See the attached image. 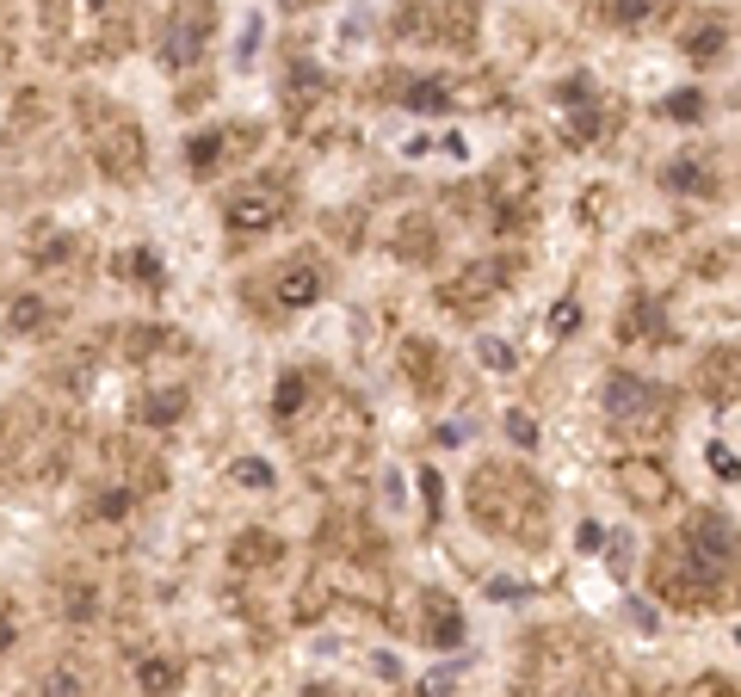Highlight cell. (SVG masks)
I'll return each mask as SVG.
<instances>
[{
    "instance_id": "cell-1",
    "label": "cell",
    "mask_w": 741,
    "mask_h": 697,
    "mask_svg": "<svg viewBox=\"0 0 741 697\" xmlns=\"http://www.w3.org/2000/svg\"><path fill=\"white\" fill-rule=\"evenodd\" d=\"M686 562L698 568V574H729L735 568V531H729V519H717V512H698L692 519V537H686Z\"/></svg>"
},
{
    "instance_id": "cell-2",
    "label": "cell",
    "mask_w": 741,
    "mask_h": 697,
    "mask_svg": "<svg viewBox=\"0 0 741 697\" xmlns=\"http://www.w3.org/2000/svg\"><path fill=\"white\" fill-rule=\"evenodd\" d=\"M272 303H278V309H309V303H322V272H315L309 260L285 266V272H278V284H272Z\"/></svg>"
},
{
    "instance_id": "cell-3",
    "label": "cell",
    "mask_w": 741,
    "mask_h": 697,
    "mask_svg": "<svg viewBox=\"0 0 741 697\" xmlns=\"http://www.w3.org/2000/svg\"><path fill=\"white\" fill-rule=\"evenodd\" d=\"M649 401H661V395H655V383H643V377H612V383H606V414H612V420H643Z\"/></svg>"
},
{
    "instance_id": "cell-4",
    "label": "cell",
    "mask_w": 741,
    "mask_h": 697,
    "mask_svg": "<svg viewBox=\"0 0 741 697\" xmlns=\"http://www.w3.org/2000/svg\"><path fill=\"white\" fill-rule=\"evenodd\" d=\"M223 216H229V229L254 235V229H272V223H278V198H272V192H241Z\"/></svg>"
},
{
    "instance_id": "cell-5",
    "label": "cell",
    "mask_w": 741,
    "mask_h": 697,
    "mask_svg": "<svg viewBox=\"0 0 741 697\" xmlns=\"http://www.w3.org/2000/svg\"><path fill=\"white\" fill-rule=\"evenodd\" d=\"M173 685H180V660L155 654V660H143V667H136V691H143V697H167Z\"/></svg>"
},
{
    "instance_id": "cell-6",
    "label": "cell",
    "mask_w": 741,
    "mask_h": 697,
    "mask_svg": "<svg viewBox=\"0 0 741 697\" xmlns=\"http://www.w3.org/2000/svg\"><path fill=\"white\" fill-rule=\"evenodd\" d=\"M569 99H575V105H569V130H575V142H593V136H599V105L587 99V81H581V75L569 81Z\"/></svg>"
},
{
    "instance_id": "cell-7",
    "label": "cell",
    "mask_w": 741,
    "mask_h": 697,
    "mask_svg": "<svg viewBox=\"0 0 741 697\" xmlns=\"http://www.w3.org/2000/svg\"><path fill=\"white\" fill-rule=\"evenodd\" d=\"M198 50H204V19H186L180 31H167V62H173V68L198 62Z\"/></svg>"
},
{
    "instance_id": "cell-8",
    "label": "cell",
    "mask_w": 741,
    "mask_h": 697,
    "mask_svg": "<svg viewBox=\"0 0 741 697\" xmlns=\"http://www.w3.org/2000/svg\"><path fill=\"white\" fill-rule=\"evenodd\" d=\"M476 358H482V371H494V377H507L513 364H519V352L501 340V334H488V340H476Z\"/></svg>"
},
{
    "instance_id": "cell-9",
    "label": "cell",
    "mask_w": 741,
    "mask_h": 697,
    "mask_svg": "<svg viewBox=\"0 0 741 697\" xmlns=\"http://www.w3.org/2000/svg\"><path fill=\"white\" fill-rule=\"evenodd\" d=\"M667 118H674V124H698V118H704V93H698V87L667 93Z\"/></svg>"
},
{
    "instance_id": "cell-10",
    "label": "cell",
    "mask_w": 741,
    "mask_h": 697,
    "mask_svg": "<svg viewBox=\"0 0 741 697\" xmlns=\"http://www.w3.org/2000/svg\"><path fill=\"white\" fill-rule=\"evenodd\" d=\"M229 475H235L241 488H272V463H260V457H235Z\"/></svg>"
},
{
    "instance_id": "cell-11",
    "label": "cell",
    "mask_w": 741,
    "mask_h": 697,
    "mask_svg": "<svg viewBox=\"0 0 741 697\" xmlns=\"http://www.w3.org/2000/svg\"><path fill=\"white\" fill-rule=\"evenodd\" d=\"M433 642H439V648H457V611H451V599H439V593H433Z\"/></svg>"
},
{
    "instance_id": "cell-12",
    "label": "cell",
    "mask_w": 741,
    "mask_h": 697,
    "mask_svg": "<svg viewBox=\"0 0 741 697\" xmlns=\"http://www.w3.org/2000/svg\"><path fill=\"white\" fill-rule=\"evenodd\" d=\"M408 105H414V112H451V93H445L439 81H420V87L408 93Z\"/></svg>"
},
{
    "instance_id": "cell-13",
    "label": "cell",
    "mask_w": 741,
    "mask_h": 697,
    "mask_svg": "<svg viewBox=\"0 0 741 697\" xmlns=\"http://www.w3.org/2000/svg\"><path fill=\"white\" fill-rule=\"evenodd\" d=\"M575 327H581V303H575V297H562V303L550 309V340H569Z\"/></svg>"
},
{
    "instance_id": "cell-14",
    "label": "cell",
    "mask_w": 741,
    "mask_h": 697,
    "mask_svg": "<svg viewBox=\"0 0 741 697\" xmlns=\"http://www.w3.org/2000/svg\"><path fill=\"white\" fill-rule=\"evenodd\" d=\"M303 389H309V383H303L297 371H285V377H278V401H272V408H278V414H285V420H291V414L303 408Z\"/></svg>"
},
{
    "instance_id": "cell-15",
    "label": "cell",
    "mask_w": 741,
    "mask_h": 697,
    "mask_svg": "<svg viewBox=\"0 0 741 697\" xmlns=\"http://www.w3.org/2000/svg\"><path fill=\"white\" fill-rule=\"evenodd\" d=\"M507 438H513V445H519V451H538V420L513 408V414H507Z\"/></svg>"
},
{
    "instance_id": "cell-16",
    "label": "cell",
    "mask_w": 741,
    "mask_h": 697,
    "mask_svg": "<svg viewBox=\"0 0 741 697\" xmlns=\"http://www.w3.org/2000/svg\"><path fill=\"white\" fill-rule=\"evenodd\" d=\"M217 149H223V136H217V130L192 136V167H198V173H210V167H217Z\"/></svg>"
},
{
    "instance_id": "cell-17",
    "label": "cell",
    "mask_w": 741,
    "mask_h": 697,
    "mask_svg": "<svg viewBox=\"0 0 741 697\" xmlns=\"http://www.w3.org/2000/svg\"><path fill=\"white\" fill-rule=\"evenodd\" d=\"M704 457H711V475H717V482H741V457H735L729 445H711Z\"/></svg>"
},
{
    "instance_id": "cell-18",
    "label": "cell",
    "mask_w": 741,
    "mask_h": 697,
    "mask_svg": "<svg viewBox=\"0 0 741 697\" xmlns=\"http://www.w3.org/2000/svg\"><path fill=\"white\" fill-rule=\"evenodd\" d=\"M655 7H661V0H612V19H618V25H643Z\"/></svg>"
},
{
    "instance_id": "cell-19",
    "label": "cell",
    "mask_w": 741,
    "mask_h": 697,
    "mask_svg": "<svg viewBox=\"0 0 741 697\" xmlns=\"http://www.w3.org/2000/svg\"><path fill=\"white\" fill-rule=\"evenodd\" d=\"M13 327H19V334L44 327V303H38V297H19V303H13Z\"/></svg>"
},
{
    "instance_id": "cell-20",
    "label": "cell",
    "mask_w": 741,
    "mask_h": 697,
    "mask_svg": "<svg viewBox=\"0 0 741 697\" xmlns=\"http://www.w3.org/2000/svg\"><path fill=\"white\" fill-rule=\"evenodd\" d=\"M451 685H457V667H433L420 679V697H451Z\"/></svg>"
},
{
    "instance_id": "cell-21",
    "label": "cell",
    "mask_w": 741,
    "mask_h": 697,
    "mask_svg": "<svg viewBox=\"0 0 741 697\" xmlns=\"http://www.w3.org/2000/svg\"><path fill=\"white\" fill-rule=\"evenodd\" d=\"M606 562H612V574H618V580L630 574V562H637V556H630V531H618V537H612V549H606Z\"/></svg>"
},
{
    "instance_id": "cell-22",
    "label": "cell",
    "mask_w": 741,
    "mask_h": 697,
    "mask_svg": "<svg viewBox=\"0 0 741 697\" xmlns=\"http://www.w3.org/2000/svg\"><path fill=\"white\" fill-rule=\"evenodd\" d=\"M717 50H723V31H717V25L692 38V62H717Z\"/></svg>"
},
{
    "instance_id": "cell-23",
    "label": "cell",
    "mask_w": 741,
    "mask_h": 697,
    "mask_svg": "<svg viewBox=\"0 0 741 697\" xmlns=\"http://www.w3.org/2000/svg\"><path fill=\"white\" fill-rule=\"evenodd\" d=\"M130 272L155 284V278H161V260H155V247H136V253H130Z\"/></svg>"
},
{
    "instance_id": "cell-24",
    "label": "cell",
    "mask_w": 741,
    "mask_h": 697,
    "mask_svg": "<svg viewBox=\"0 0 741 697\" xmlns=\"http://www.w3.org/2000/svg\"><path fill=\"white\" fill-rule=\"evenodd\" d=\"M420 494H427V512H439V506H445V500H439V494H445L439 469H420Z\"/></svg>"
},
{
    "instance_id": "cell-25",
    "label": "cell",
    "mask_w": 741,
    "mask_h": 697,
    "mask_svg": "<svg viewBox=\"0 0 741 697\" xmlns=\"http://www.w3.org/2000/svg\"><path fill=\"white\" fill-rule=\"evenodd\" d=\"M99 512H105V519H118V512H130V494L124 488H105L99 494Z\"/></svg>"
},
{
    "instance_id": "cell-26",
    "label": "cell",
    "mask_w": 741,
    "mask_h": 697,
    "mask_svg": "<svg viewBox=\"0 0 741 697\" xmlns=\"http://www.w3.org/2000/svg\"><path fill=\"white\" fill-rule=\"evenodd\" d=\"M50 697H81V679L68 673V667H62V673H50Z\"/></svg>"
},
{
    "instance_id": "cell-27",
    "label": "cell",
    "mask_w": 741,
    "mask_h": 697,
    "mask_svg": "<svg viewBox=\"0 0 741 697\" xmlns=\"http://www.w3.org/2000/svg\"><path fill=\"white\" fill-rule=\"evenodd\" d=\"M667 186H680V192H692V186H704V179H698V167H667Z\"/></svg>"
},
{
    "instance_id": "cell-28",
    "label": "cell",
    "mask_w": 741,
    "mask_h": 697,
    "mask_svg": "<svg viewBox=\"0 0 741 697\" xmlns=\"http://www.w3.org/2000/svg\"><path fill=\"white\" fill-rule=\"evenodd\" d=\"M149 420H180V395H155V408H149Z\"/></svg>"
},
{
    "instance_id": "cell-29",
    "label": "cell",
    "mask_w": 741,
    "mask_h": 697,
    "mask_svg": "<svg viewBox=\"0 0 741 697\" xmlns=\"http://www.w3.org/2000/svg\"><path fill=\"white\" fill-rule=\"evenodd\" d=\"M254 50H260V19H247V25H241V62L254 56Z\"/></svg>"
},
{
    "instance_id": "cell-30",
    "label": "cell",
    "mask_w": 741,
    "mask_h": 697,
    "mask_svg": "<svg viewBox=\"0 0 741 697\" xmlns=\"http://www.w3.org/2000/svg\"><path fill=\"white\" fill-rule=\"evenodd\" d=\"M13 636H19V623H13V611H7V605H0V654L13 648Z\"/></svg>"
},
{
    "instance_id": "cell-31",
    "label": "cell",
    "mask_w": 741,
    "mask_h": 697,
    "mask_svg": "<svg viewBox=\"0 0 741 697\" xmlns=\"http://www.w3.org/2000/svg\"><path fill=\"white\" fill-rule=\"evenodd\" d=\"M402 155H408V161H420V155H433V136H408V142H402Z\"/></svg>"
},
{
    "instance_id": "cell-32",
    "label": "cell",
    "mask_w": 741,
    "mask_h": 697,
    "mask_svg": "<svg viewBox=\"0 0 741 697\" xmlns=\"http://www.w3.org/2000/svg\"><path fill=\"white\" fill-rule=\"evenodd\" d=\"M266 556V537H241V562H260Z\"/></svg>"
},
{
    "instance_id": "cell-33",
    "label": "cell",
    "mask_w": 741,
    "mask_h": 697,
    "mask_svg": "<svg viewBox=\"0 0 741 697\" xmlns=\"http://www.w3.org/2000/svg\"><path fill=\"white\" fill-rule=\"evenodd\" d=\"M371 667H377V679H402V667H396V654H377V660H371Z\"/></svg>"
},
{
    "instance_id": "cell-34",
    "label": "cell",
    "mask_w": 741,
    "mask_h": 697,
    "mask_svg": "<svg viewBox=\"0 0 741 697\" xmlns=\"http://www.w3.org/2000/svg\"><path fill=\"white\" fill-rule=\"evenodd\" d=\"M735 648H741V623H735Z\"/></svg>"
}]
</instances>
